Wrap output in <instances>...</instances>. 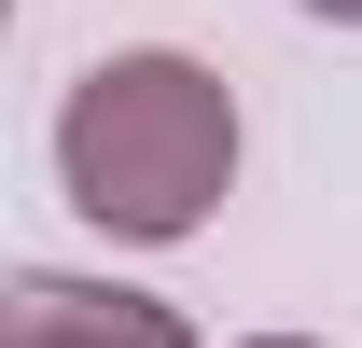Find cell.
Segmentation results:
<instances>
[{"mask_svg":"<svg viewBox=\"0 0 362 348\" xmlns=\"http://www.w3.org/2000/svg\"><path fill=\"white\" fill-rule=\"evenodd\" d=\"M307 14H334V28H362V0H307Z\"/></svg>","mask_w":362,"mask_h":348,"instance_id":"3","label":"cell"},{"mask_svg":"<svg viewBox=\"0 0 362 348\" xmlns=\"http://www.w3.org/2000/svg\"><path fill=\"white\" fill-rule=\"evenodd\" d=\"M56 181H70V209L98 237L181 251L237 181V84L209 56H168V42L98 56L70 84V112H56Z\"/></svg>","mask_w":362,"mask_h":348,"instance_id":"1","label":"cell"},{"mask_svg":"<svg viewBox=\"0 0 362 348\" xmlns=\"http://www.w3.org/2000/svg\"><path fill=\"white\" fill-rule=\"evenodd\" d=\"M0 348H195L168 293H126V279H70V265H28L0 293Z\"/></svg>","mask_w":362,"mask_h":348,"instance_id":"2","label":"cell"},{"mask_svg":"<svg viewBox=\"0 0 362 348\" xmlns=\"http://www.w3.org/2000/svg\"><path fill=\"white\" fill-rule=\"evenodd\" d=\"M237 348H320V335H237Z\"/></svg>","mask_w":362,"mask_h":348,"instance_id":"4","label":"cell"}]
</instances>
